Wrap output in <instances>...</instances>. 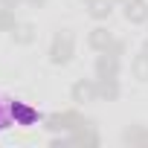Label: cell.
<instances>
[{
  "instance_id": "cell-5",
  "label": "cell",
  "mask_w": 148,
  "mask_h": 148,
  "mask_svg": "<svg viewBox=\"0 0 148 148\" xmlns=\"http://www.w3.org/2000/svg\"><path fill=\"white\" fill-rule=\"evenodd\" d=\"M125 21L131 23H145L148 21V3L145 0H125Z\"/></svg>"
},
{
  "instance_id": "cell-13",
  "label": "cell",
  "mask_w": 148,
  "mask_h": 148,
  "mask_svg": "<svg viewBox=\"0 0 148 148\" xmlns=\"http://www.w3.org/2000/svg\"><path fill=\"white\" fill-rule=\"evenodd\" d=\"M15 26H18L15 23V12L3 6V9H0V32H12Z\"/></svg>"
},
{
  "instance_id": "cell-6",
  "label": "cell",
  "mask_w": 148,
  "mask_h": 148,
  "mask_svg": "<svg viewBox=\"0 0 148 148\" xmlns=\"http://www.w3.org/2000/svg\"><path fill=\"white\" fill-rule=\"evenodd\" d=\"M93 99H99L96 82L82 79V82H76V84H73V102H93Z\"/></svg>"
},
{
  "instance_id": "cell-18",
  "label": "cell",
  "mask_w": 148,
  "mask_h": 148,
  "mask_svg": "<svg viewBox=\"0 0 148 148\" xmlns=\"http://www.w3.org/2000/svg\"><path fill=\"white\" fill-rule=\"evenodd\" d=\"M113 3H125V0H113Z\"/></svg>"
},
{
  "instance_id": "cell-8",
  "label": "cell",
  "mask_w": 148,
  "mask_h": 148,
  "mask_svg": "<svg viewBox=\"0 0 148 148\" xmlns=\"http://www.w3.org/2000/svg\"><path fill=\"white\" fill-rule=\"evenodd\" d=\"M96 90H99V99H119V82L116 79H96Z\"/></svg>"
},
{
  "instance_id": "cell-17",
  "label": "cell",
  "mask_w": 148,
  "mask_h": 148,
  "mask_svg": "<svg viewBox=\"0 0 148 148\" xmlns=\"http://www.w3.org/2000/svg\"><path fill=\"white\" fill-rule=\"evenodd\" d=\"M26 3H32V6H41V3H44V0H26Z\"/></svg>"
},
{
  "instance_id": "cell-1",
  "label": "cell",
  "mask_w": 148,
  "mask_h": 148,
  "mask_svg": "<svg viewBox=\"0 0 148 148\" xmlns=\"http://www.w3.org/2000/svg\"><path fill=\"white\" fill-rule=\"evenodd\" d=\"M73 52H76V38H73V32L61 29L55 38H52V47H49V61L52 64H67L73 58Z\"/></svg>"
},
{
  "instance_id": "cell-9",
  "label": "cell",
  "mask_w": 148,
  "mask_h": 148,
  "mask_svg": "<svg viewBox=\"0 0 148 148\" xmlns=\"http://www.w3.org/2000/svg\"><path fill=\"white\" fill-rule=\"evenodd\" d=\"M110 41H113V35H110L105 26H96V29L90 32V38H87V44H90L93 49H99V52H102V49H108V44H110Z\"/></svg>"
},
{
  "instance_id": "cell-2",
  "label": "cell",
  "mask_w": 148,
  "mask_h": 148,
  "mask_svg": "<svg viewBox=\"0 0 148 148\" xmlns=\"http://www.w3.org/2000/svg\"><path fill=\"white\" fill-rule=\"evenodd\" d=\"M87 119H82L76 110H64V113H52V116H47L44 119V128H49V131H76V128H82Z\"/></svg>"
},
{
  "instance_id": "cell-3",
  "label": "cell",
  "mask_w": 148,
  "mask_h": 148,
  "mask_svg": "<svg viewBox=\"0 0 148 148\" xmlns=\"http://www.w3.org/2000/svg\"><path fill=\"white\" fill-rule=\"evenodd\" d=\"M9 116L15 119V125H35L38 119H41V113L35 110V108H29V105H23V102H9Z\"/></svg>"
},
{
  "instance_id": "cell-16",
  "label": "cell",
  "mask_w": 148,
  "mask_h": 148,
  "mask_svg": "<svg viewBox=\"0 0 148 148\" xmlns=\"http://www.w3.org/2000/svg\"><path fill=\"white\" fill-rule=\"evenodd\" d=\"M18 3H21V0H0V6H6V9H15Z\"/></svg>"
},
{
  "instance_id": "cell-4",
  "label": "cell",
  "mask_w": 148,
  "mask_h": 148,
  "mask_svg": "<svg viewBox=\"0 0 148 148\" xmlns=\"http://www.w3.org/2000/svg\"><path fill=\"white\" fill-rule=\"evenodd\" d=\"M96 76L99 79H116L119 76V58L110 52H102L96 58Z\"/></svg>"
},
{
  "instance_id": "cell-15",
  "label": "cell",
  "mask_w": 148,
  "mask_h": 148,
  "mask_svg": "<svg viewBox=\"0 0 148 148\" xmlns=\"http://www.w3.org/2000/svg\"><path fill=\"white\" fill-rule=\"evenodd\" d=\"M3 128H9V113H6V108L0 105V131Z\"/></svg>"
},
{
  "instance_id": "cell-14",
  "label": "cell",
  "mask_w": 148,
  "mask_h": 148,
  "mask_svg": "<svg viewBox=\"0 0 148 148\" xmlns=\"http://www.w3.org/2000/svg\"><path fill=\"white\" fill-rule=\"evenodd\" d=\"M102 52H110V55H116V58H119V55L125 52V44H122V41H110V44H108V49H102Z\"/></svg>"
},
{
  "instance_id": "cell-12",
  "label": "cell",
  "mask_w": 148,
  "mask_h": 148,
  "mask_svg": "<svg viewBox=\"0 0 148 148\" xmlns=\"http://www.w3.org/2000/svg\"><path fill=\"white\" fill-rule=\"evenodd\" d=\"M125 142L128 145H148V131L145 128H128L125 131Z\"/></svg>"
},
{
  "instance_id": "cell-10",
  "label": "cell",
  "mask_w": 148,
  "mask_h": 148,
  "mask_svg": "<svg viewBox=\"0 0 148 148\" xmlns=\"http://www.w3.org/2000/svg\"><path fill=\"white\" fill-rule=\"evenodd\" d=\"M12 38H15V44H32L35 41V26L32 23H18L12 29Z\"/></svg>"
},
{
  "instance_id": "cell-11",
  "label": "cell",
  "mask_w": 148,
  "mask_h": 148,
  "mask_svg": "<svg viewBox=\"0 0 148 148\" xmlns=\"http://www.w3.org/2000/svg\"><path fill=\"white\" fill-rule=\"evenodd\" d=\"M113 0H93V3H90V18H96V21H105L113 9Z\"/></svg>"
},
{
  "instance_id": "cell-7",
  "label": "cell",
  "mask_w": 148,
  "mask_h": 148,
  "mask_svg": "<svg viewBox=\"0 0 148 148\" xmlns=\"http://www.w3.org/2000/svg\"><path fill=\"white\" fill-rule=\"evenodd\" d=\"M131 70H134V76H136L139 82H148V41L142 44L139 55H136V58H134V64H131Z\"/></svg>"
},
{
  "instance_id": "cell-19",
  "label": "cell",
  "mask_w": 148,
  "mask_h": 148,
  "mask_svg": "<svg viewBox=\"0 0 148 148\" xmlns=\"http://www.w3.org/2000/svg\"><path fill=\"white\" fill-rule=\"evenodd\" d=\"M84 3H87V6H90V3H93V0H84Z\"/></svg>"
}]
</instances>
